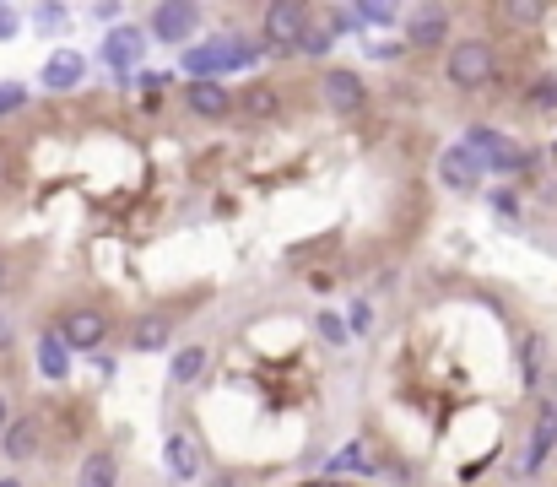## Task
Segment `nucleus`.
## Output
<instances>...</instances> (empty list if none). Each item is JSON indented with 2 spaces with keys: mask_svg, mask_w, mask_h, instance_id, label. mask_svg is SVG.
Listing matches in <instances>:
<instances>
[{
  "mask_svg": "<svg viewBox=\"0 0 557 487\" xmlns=\"http://www.w3.org/2000/svg\"><path fill=\"white\" fill-rule=\"evenodd\" d=\"M147 28L157 44H190L195 28H201V6L195 0H163V6H152Z\"/></svg>",
  "mask_w": 557,
  "mask_h": 487,
  "instance_id": "10",
  "label": "nucleus"
},
{
  "mask_svg": "<svg viewBox=\"0 0 557 487\" xmlns=\"http://www.w3.org/2000/svg\"><path fill=\"white\" fill-rule=\"evenodd\" d=\"M206 363H211V347H206V341H184V347L174 352L168 379H174V385H195V379L206 374Z\"/></svg>",
  "mask_w": 557,
  "mask_h": 487,
  "instance_id": "20",
  "label": "nucleus"
},
{
  "mask_svg": "<svg viewBox=\"0 0 557 487\" xmlns=\"http://www.w3.org/2000/svg\"><path fill=\"white\" fill-rule=\"evenodd\" d=\"M168 341H174V320H168V314H136V320H130V331H125V347L130 352H141V358H147V352H168Z\"/></svg>",
  "mask_w": 557,
  "mask_h": 487,
  "instance_id": "15",
  "label": "nucleus"
},
{
  "mask_svg": "<svg viewBox=\"0 0 557 487\" xmlns=\"http://www.w3.org/2000/svg\"><path fill=\"white\" fill-rule=\"evenodd\" d=\"M325 471H336V477H341V471H357V477H379V460L368 455L363 439H352V444H341V450L325 460Z\"/></svg>",
  "mask_w": 557,
  "mask_h": 487,
  "instance_id": "21",
  "label": "nucleus"
},
{
  "mask_svg": "<svg viewBox=\"0 0 557 487\" xmlns=\"http://www.w3.org/2000/svg\"><path fill=\"white\" fill-rule=\"evenodd\" d=\"M314 11L309 6H293V0H271L260 11V49L271 55H298V33L309 28Z\"/></svg>",
  "mask_w": 557,
  "mask_h": 487,
  "instance_id": "5",
  "label": "nucleus"
},
{
  "mask_svg": "<svg viewBox=\"0 0 557 487\" xmlns=\"http://www.w3.org/2000/svg\"><path fill=\"white\" fill-rule=\"evenodd\" d=\"M466 147L487 163V174H503V179H520L536 168V152H525L514 136H503L498 125H466Z\"/></svg>",
  "mask_w": 557,
  "mask_h": 487,
  "instance_id": "3",
  "label": "nucleus"
},
{
  "mask_svg": "<svg viewBox=\"0 0 557 487\" xmlns=\"http://www.w3.org/2000/svg\"><path fill=\"white\" fill-rule=\"evenodd\" d=\"M22 33V17L11 6H0V44H6V38H17Z\"/></svg>",
  "mask_w": 557,
  "mask_h": 487,
  "instance_id": "33",
  "label": "nucleus"
},
{
  "mask_svg": "<svg viewBox=\"0 0 557 487\" xmlns=\"http://www.w3.org/2000/svg\"><path fill=\"white\" fill-rule=\"evenodd\" d=\"M179 109L190 114V120L217 125V120H233L238 114V92H228L222 82H184L179 87Z\"/></svg>",
  "mask_w": 557,
  "mask_h": 487,
  "instance_id": "9",
  "label": "nucleus"
},
{
  "mask_svg": "<svg viewBox=\"0 0 557 487\" xmlns=\"http://www.w3.org/2000/svg\"><path fill=\"white\" fill-rule=\"evenodd\" d=\"M33 363H38V374H44V379H65V374H71V347L60 341L55 325H49V331H38V341H33Z\"/></svg>",
  "mask_w": 557,
  "mask_h": 487,
  "instance_id": "17",
  "label": "nucleus"
},
{
  "mask_svg": "<svg viewBox=\"0 0 557 487\" xmlns=\"http://www.w3.org/2000/svg\"><path fill=\"white\" fill-rule=\"evenodd\" d=\"M449 28H455V11L449 6H422L411 11L406 22V49H417V55H439L449 44Z\"/></svg>",
  "mask_w": 557,
  "mask_h": 487,
  "instance_id": "11",
  "label": "nucleus"
},
{
  "mask_svg": "<svg viewBox=\"0 0 557 487\" xmlns=\"http://www.w3.org/2000/svg\"><path fill=\"white\" fill-rule=\"evenodd\" d=\"M33 22H38V33H65V22H71V6H65V0H44V6L33 11Z\"/></svg>",
  "mask_w": 557,
  "mask_h": 487,
  "instance_id": "25",
  "label": "nucleus"
},
{
  "mask_svg": "<svg viewBox=\"0 0 557 487\" xmlns=\"http://www.w3.org/2000/svg\"><path fill=\"white\" fill-rule=\"evenodd\" d=\"M238 114H244V120H276V114H282V87L249 82L244 92H238Z\"/></svg>",
  "mask_w": 557,
  "mask_h": 487,
  "instance_id": "18",
  "label": "nucleus"
},
{
  "mask_svg": "<svg viewBox=\"0 0 557 487\" xmlns=\"http://www.w3.org/2000/svg\"><path fill=\"white\" fill-rule=\"evenodd\" d=\"M498 71H503V65H498V44H493V38H482V33H471V38H460V44H449V55H444V82L460 87V92L493 87Z\"/></svg>",
  "mask_w": 557,
  "mask_h": 487,
  "instance_id": "2",
  "label": "nucleus"
},
{
  "mask_svg": "<svg viewBox=\"0 0 557 487\" xmlns=\"http://www.w3.org/2000/svg\"><path fill=\"white\" fill-rule=\"evenodd\" d=\"M0 487H22V482L17 477H0Z\"/></svg>",
  "mask_w": 557,
  "mask_h": 487,
  "instance_id": "38",
  "label": "nucleus"
},
{
  "mask_svg": "<svg viewBox=\"0 0 557 487\" xmlns=\"http://www.w3.org/2000/svg\"><path fill=\"white\" fill-rule=\"evenodd\" d=\"M487 201H493V212H498L503 222H520V195H514V190H493Z\"/></svg>",
  "mask_w": 557,
  "mask_h": 487,
  "instance_id": "30",
  "label": "nucleus"
},
{
  "mask_svg": "<svg viewBox=\"0 0 557 487\" xmlns=\"http://www.w3.org/2000/svg\"><path fill=\"white\" fill-rule=\"evenodd\" d=\"M11 341H17V331H11V320L0 314V352H11Z\"/></svg>",
  "mask_w": 557,
  "mask_h": 487,
  "instance_id": "36",
  "label": "nucleus"
},
{
  "mask_svg": "<svg viewBox=\"0 0 557 487\" xmlns=\"http://www.w3.org/2000/svg\"><path fill=\"white\" fill-rule=\"evenodd\" d=\"M76 487H119V455L114 450H87L76 466Z\"/></svg>",
  "mask_w": 557,
  "mask_h": 487,
  "instance_id": "19",
  "label": "nucleus"
},
{
  "mask_svg": "<svg viewBox=\"0 0 557 487\" xmlns=\"http://www.w3.org/2000/svg\"><path fill=\"white\" fill-rule=\"evenodd\" d=\"M352 17H357V28H390V22H395V6H379V0H357Z\"/></svg>",
  "mask_w": 557,
  "mask_h": 487,
  "instance_id": "27",
  "label": "nucleus"
},
{
  "mask_svg": "<svg viewBox=\"0 0 557 487\" xmlns=\"http://www.w3.org/2000/svg\"><path fill=\"white\" fill-rule=\"evenodd\" d=\"M330 44H336V33H330L320 17H309V28L298 33V55H309V60H325V55H330Z\"/></svg>",
  "mask_w": 557,
  "mask_h": 487,
  "instance_id": "23",
  "label": "nucleus"
},
{
  "mask_svg": "<svg viewBox=\"0 0 557 487\" xmlns=\"http://www.w3.org/2000/svg\"><path fill=\"white\" fill-rule=\"evenodd\" d=\"M55 331H60V341H65L71 352H87V358H98L103 341L114 336V320H109V309H98V304H76V309H65L60 320H55Z\"/></svg>",
  "mask_w": 557,
  "mask_h": 487,
  "instance_id": "4",
  "label": "nucleus"
},
{
  "mask_svg": "<svg viewBox=\"0 0 557 487\" xmlns=\"http://www.w3.org/2000/svg\"><path fill=\"white\" fill-rule=\"evenodd\" d=\"M482 179H487V163L466 147V141H455V147L439 152V184H449V190H460V195H471V190H482Z\"/></svg>",
  "mask_w": 557,
  "mask_h": 487,
  "instance_id": "12",
  "label": "nucleus"
},
{
  "mask_svg": "<svg viewBox=\"0 0 557 487\" xmlns=\"http://www.w3.org/2000/svg\"><path fill=\"white\" fill-rule=\"evenodd\" d=\"M325 28H330V33H336V38H341V33H352V28H357V17H352V6H330V17H325Z\"/></svg>",
  "mask_w": 557,
  "mask_h": 487,
  "instance_id": "32",
  "label": "nucleus"
},
{
  "mask_svg": "<svg viewBox=\"0 0 557 487\" xmlns=\"http://www.w3.org/2000/svg\"><path fill=\"white\" fill-rule=\"evenodd\" d=\"M0 174H6V147H0Z\"/></svg>",
  "mask_w": 557,
  "mask_h": 487,
  "instance_id": "40",
  "label": "nucleus"
},
{
  "mask_svg": "<svg viewBox=\"0 0 557 487\" xmlns=\"http://www.w3.org/2000/svg\"><path fill=\"white\" fill-rule=\"evenodd\" d=\"M87 71H92V60L82 49H55L44 60V71H38V82H44V92H76L87 82Z\"/></svg>",
  "mask_w": 557,
  "mask_h": 487,
  "instance_id": "13",
  "label": "nucleus"
},
{
  "mask_svg": "<svg viewBox=\"0 0 557 487\" xmlns=\"http://www.w3.org/2000/svg\"><path fill=\"white\" fill-rule=\"evenodd\" d=\"M557 450V396L541 401V412L530 417V433H525V450L514 460V477H536L547 466V455Z\"/></svg>",
  "mask_w": 557,
  "mask_h": 487,
  "instance_id": "6",
  "label": "nucleus"
},
{
  "mask_svg": "<svg viewBox=\"0 0 557 487\" xmlns=\"http://www.w3.org/2000/svg\"><path fill=\"white\" fill-rule=\"evenodd\" d=\"M541 358H547V341H541V331H525V341H520L525 390H541Z\"/></svg>",
  "mask_w": 557,
  "mask_h": 487,
  "instance_id": "22",
  "label": "nucleus"
},
{
  "mask_svg": "<svg viewBox=\"0 0 557 487\" xmlns=\"http://www.w3.org/2000/svg\"><path fill=\"white\" fill-rule=\"evenodd\" d=\"M38 444H44V417H38V412H17V417H11V428L0 433L6 460H33Z\"/></svg>",
  "mask_w": 557,
  "mask_h": 487,
  "instance_id": "16",
  "label": "nucleus"
},
{
  "mask_svg": "<svg viewBox=\"0 0 557 487\" xmlns=\"http://www.w3.org/2000/svg\"><path fill=\"white\" fill-rule=\"evenodd\" d=\"M314 331H320V341H325V347H347V314H314Z\"/></svg>",
  "mask_w": 557,
  "mask_h": 487,
  "instance_id": "26",
  "label": "nucleus"
},
{
  "mask_svg": "<svg viewBox=\"0 0 557 487\" xmlns=\"http://www.w3.org/2000/svg\"><path fill=\"white\" fill-rule=\"evenodd\" d=\"M368 55H374V60H401L406 55V38H395V44H374Z\"/></svg>",
  "mask_w": 557,
  "mask_h": 487,
  "instance_id": "34",
  "label": "nucleus"
},
{
  "mask_svg": "<svg viewBox=\"0 0 557 487\" xmlns=\"http://www.w3.org/2000/svg\"><path fill=\"white\" fill-rule=\"evenodd\" d=\"M520 98L530 103V109L536 114H557V71H547V76H536V82H530Z\"/></svg>",
  "mask_w": 557,
  "mask_h": 487,
  "instance_id": "24",
  "label": "nucleus"
},
{
  "mask_svg": "<svg viewBox=\"0 0 557 487\" xmlns=\"http://www.w3.org/2000/svg\"><path fill=\"white\" fill-rule=\"evenodd\" d=\"M503 22H541L547 17V6H498Z\"/></svg>",
  "mask_w": 557,
  "mask_h": 487,
  "instance_id": "31",
  "label": "nucleus"
},
{
  "mask_svg": "<svg viewBox=\"0 0 557 487\" xmlns=\"http://www.w3.org/2000/svg\"><path fill=\"white\" fill-rule=\"evenodd\" d=\"M147 38L152 33L130 28V22H125V28H109V33H103V44H98V60L130 87V76L141 71V60H147Z\"/></svg>",
  "mask_w": 557,
  "mask_h": 487,
  "instance_id": "7",
  "label": "nucleus"
},
{
  "mask_svg": "<svg viewBox=\"0 0 557 487\" xmlns=\"http://www.w3.org/2000/svg\"><path fill=\"white\" fill-rule=\"evenodd\" d=\"M201 482H206V487H238V477H233V471H206Z\"/></svg>",
  "mask_w": 557,
  "mask_h": 487,
  "instance_id": "35",
  "label": "nucleus"
},
{
  "mask_svg": "<svg viewBox=\"0 0 557 487\" xmlns=\"http://www.w3.org/2000/svg\"><path fill=\"white\" fill-rule=\"evenodd\" d=\"M320 98L330 114H363L368 109V82L352 65H325L320 71Z\"/></svg>",
  "mask_w": 557,
  "mask_h": 487,
  "instance_id": "8",
  "label": "nucleus"
},
{
  "mask_svg": "<svg viewBox=\"0 0 557 487\" xmlns=\"http://www.w3.org/2000/svg\"><path fill=\"white\" fill-rule=\"evenodd\" d=\"M0 287H6V255H0Z\"/></svg>",
  "mask_w": 557,
  "mask_h": 487,
  "instance_id": "39",
  "label": "nucleus"
},
{
  "mask_svg": "<svg viewBox=\"0 0 557 487\" xmlns=\"http://www.w3.org/2000/svg\"><path fill=\"white\" fill-rule=\"evenodd\" d=\"M11 417H17V412H11V401H6V390H0V433H6V428H11Z\"/></svg>",
  "mask_w": 557,
  "mask_h": 487,
  "instance_id": "37",
  "label": "nucleus"
},
{
  "mask_svg": "<svg viewBox=\"0 0 557 487\" xmlns=\"http://www.w3.org/2000/svg\"><path fill=\"white\" fill-rule=\"evenodd\" d=\"M28 109V87L22 82H0V120H11V114Z\"/></svg>",
  "mask_w": 557,
  "mask_h": 487,
  "instance_id": "28",
  "label": "nucleus"
},
{
  "mask_svg": "<svg viewBox=\"0 0 557 487\" xmlns=\"http://www.w3.org/2000/svg\"><path fill=\"white\" fill-rule=\"evenodd\" d=\"M163 466L179 482H201L206 477V450L195 444V433H168L163 439Z\"/></svg>",
  "mask_w": 557,
  "mask_h": 487,
  "instance_id": "14",
  "label": "nucleus"
},
{
  "mask_svg": "<svg viewBox=\"0 0 557 487\" xmlns=\"http://www.w3.org/2000/svg\"><path fill=\"white\" fill-rule=\"evenodd\" d=\"M265 55L260 38H244V33H217L206 44L184 49L179 55V71H190V82H217V71H249Z\"/></svg>",
  "mask_w": 557,
  "mask_h": 487,
  "instance_id": "1",
  "label": "nucleus"
},
{
  "mask_svg": "<svg viewBox=\"0 0 557 487\" xmlns=\"http://www.w3.org/2000/svg\"><path fill=\"white\" fill-rule=\"evenodd\" d=\"M368 325H374V304H368V298H352V309H347V331H352V336H368Z\"/></svg>",
  "mask_w": 557,
  "mask_h": 487,
  "instance_id": "29",
  "label": "nucleus"
}]
</instances>
